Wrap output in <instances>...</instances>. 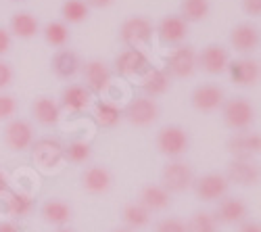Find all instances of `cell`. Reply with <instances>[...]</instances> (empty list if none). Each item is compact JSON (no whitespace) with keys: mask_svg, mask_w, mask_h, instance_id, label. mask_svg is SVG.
Wrapping results in <instances>:
<instances>
[{"mask_svg":"<svg viewBox=\"0 0 261 232\" xmlns=\"http://www.w3.org/2000/svg\"><path fill=\"white\" fill-rule=\"evenodd\" d=\"M255 107L253 102L247 100L245 96H232L226 98L222 105V119L226 123V128L234 132L251 130V125L255 123Z\"/></svg>","mask_w":261,"mask_h":232,"instance_id":"obj_1","label":"cell"},{"mask_svg":"<svg viewBox=\"0 0 261 232\" xmlns=\"http://www.w3.org/2000/svg\"><path fill=\"white\" fill-rule=\"evenodd\" d=\"M194 182L192 165L184 159H171L163 165L161 170V186L169 195L173 193H184Z\"/></svg>","mask_w":261,"mask_h":232,"instance_id":"obj_2","label":"cell"},{"mask_svg":"<svg viewBox=\"0 0 261 232\" xmlns=\"http://www.w3.org/2000/svg\"><path fill=\"white\" fill-rule=\"evenodd\" d=\"M157 151L169 159H180L190 146V136L182 125H163L155 136Z\"/></svg>","mask_w":261,"mask_h":232,"instance_id":"obj_3","label":"cell"},{"mask_svg":"<svg viewBox=\"0 0 261 232\" xmlns=\"http://www.w3.org/2000/svg\"><path fill=\"white\" fill-rule=\"evenodd\" d=\"M153 34H155L153 21L142 15H134V17L125 19L119 28V38L127 48H140L142 44H146V42L153 38Z\"/></svg>","mask_w":261,"mask_h":232,"instance_id":"obj_4","label":"cell"},{"mask_svg":"<svg viewBox=\"0 0 261 232\" xmlns=\"http://www.w3.org/2000/svg\"><path fill=\"white\" fill-rule=\"evenodd\" d=\"M123 117L132 125H136V128H148V125H153L159 119V105L155 98H150L146 94L138 96L125 107Z\"/></svg>","mask_w":261,"mask_h":232,"instance_id":"obj_5","label":"cell"},{"mask_svg":"<svg viewBox=\"0 0 261 232\" xmlns=\"http://www.w3.org/2000/svg\"><path fill=\"white\" fill-rule=\"evenodd\" d=\"M3 140L7 144V149L21 153V151H28L32 142L36 140L34 136V125L25 119H17L13 117L11 121H7L5 130H3Z\"/></svg>","mask_w":261,"mask_h":232,"instance_id":"obj_6","label":"cell"},{"mask_svg":"<svg viewBox=\"0 0 261 232\" xmlns=\"http://www.w3.org/2000/svg\"><path fill=\"white\" fill-rule=\"evenodd\" d=\"M30 151H32V161L42 170H55L63 161V144L48 136L34 140Z\"/></svg>","mask_w":261,"mask_h":232,"instance_id":"obj_7","label":"cell"},{"mask_svg":"<svg viewBox=\"0 0 261 232\" xmlns=\"http://www.w3.org/2000/svg\"><path fill=\"white\" fill-rule=\"evenodd\" d=\"M192 186H194V193H197L199 201L213 203V201H220L226 197L230 182L220 172H209V174H203L201 178H194Z\"/></svg>","mask_w":261,"mask_h":232,"instance_id":"obj_8","label":"cell"},{"mask_svg":"<svg viewBox=\"0 0 261 232\" xmlns=\"http://www.w3.org/2000/svg\"><path fill=\"white\" fill-rule=\"evenodd\" d=\"M224 100H226V92L217 84H201L190 94V105L201 113H211L222 109Z\"/></svg>","mask_w":261,"mask_h":232,"instance_id":"obj_9","label":"cell"},{"mask_svg":"<svg viewBox=\"0 0 261 232\" xmlns=\"http://www.w3.org/2000/svg\"><path fill=\"white\" fill-rule=\"evenodd\" d=\"M228 151L234 159L253 161V157H257L261 151V136L253 130L234 132L228 140Z\"/></svg>","mask_w":261,"mask_h":232,"instance_id":"obj_10","label":"cell"},{"mask_svg":"<svg viewBox=\"0 0 261 232\" xmlns=\"http://www.w3.org/2000/svg\"><path fill=\"white\" fill-rule=\"evenodd\" d=\"M84 193H88L92 197H100L105 193L111 191L113 186V176L105 165H88L80 176Z\"/></svg>","mask_w":261,"mask_h":232,"instance_id":"obj_11","label":"cell"},{"mask_svg":"<svg viewBox=\"0 0 261 232\" xmlns=\"http://www.w3.org/2000/svg\"><path fill=\"white\" fill-rule=\"evenodd\" d=\"M197 69V53L192 46H178L167 57V73L169 78H190Z\"/></svg>","mask_w":261,"mask_h":232,"instance_id":"obj_12","label":"cell"},{"mask_svg":"<svg viewBox=\"0 0 261 232\" xmlns=\"http://www.w3.org/2000/svg\"><path fill=\"white\" fill-rule=\"evenodd\" d=\"M249 216V207L241 197H224L217 203L213 218L217 220V224H224V226H234V224H241L245 222Z\"/></svg>","mask_w":261,"mask_h":232,"instance_id":"obj_13","label":"cell"},{"mask_svg":"<svg viewBox=\"0 0 261 232\" xmlns=\"http://www.w3.org/2000/svg\"><path fill=\"white\" fill-rule=\"evenodd\" d=\"M226 180L238 186H257L259 184V163L257 161H243V159H232L224 172Z\"/></svg>","mask_w":261,"mask_h":232,"instance_id":"obj_14","label":"cell"},{"mask_svg":"<svg viewBox=\"0 0 261 232\" xmlns=\"http://www.w3.org/2000/svg\"><path fill=\"white\" fill-rule=\"evenodd\" d=\"M228 63H230V57L222 44H207L201 50V55H197V65L211 75L224 73L228 69Z\"/></svg>","mask_w":261,"mask_h":232,"instance_id":"obj_15","label":"cell"},{"mask_svg":"<svg viewBox=\"0 0 261 232\" xmlns=\"http://www.w3.org/2000/svg\"><path fill=\"white\" fill-rule=\"evenodd\" d=\"M136 201L146 209L148 214L165 212V209H169L171 203H173L171 195L165 191L161 184H146V186H142Z\"/></svg>","mask_w":261,"mask_h":232,"instance_id":"obj_16","label":"cell"},{"mask_svg":"<svg viewBox=\"0 0 261 232\" xmlns=\"http://www.w3.org/2000/svg\"><path fill=\"white\" fill-rule=\"evenodd\" d=\"M230 78L236 86H255L261 78V67H259V61L255 59H236L228 63V69Z\"/></svg>","mask_w":261,"mask_h":232,"instance_id":"obj_17","label":"cell"},{"mask_svg":"<svg viewBox=\"0 0 261 232\" xmlns=\"http://www.w3.org/2000/svg\"><path fill=\"white\" fill-rule=\"evenodd\" d=\"M82 73H84V82H86L84 86L90 92H105L111 86V71H109V67L98 59L86 63Z\"/></svg>","mask_w":261,"mask_h":232,"instance_id":"obj_18","label":"cell"},{"mask_svg":"<svg viewBox=\"0 0 261 232\" xmlns=\"http://www.w3.org/2000/svg\"><path fill=\"white\" fill-rule=\"evenodd\" d=\"M155 32H157L159 40L165 42V44H180L188 36V23L180 15H167L159 21Z\"/></svg>","mask_w":261,"mask_h":232,"instance_id":"obj_19","label":"cell"},{"mask_svg":"<svg viewBox=\"0 0 261 232\" xmlns=\"http://www.w3.org/2000/svg\"><path fill=\"white\" fill-rule=\"evenodd\" d=\"M148 69V59L140 48H125L115 57V71L119 75H136Z\"/></svg>","mask_w":261,"mask_h":232,"instance_id":"obj_20","label":"cell"},{"mask_svg":"<svg viewBox=\"0 0 261 232\" xmlns=\"http://www.w3.org/2000/svg\"><path fill=\"white\" fill-rule=\"evenodd\" d=\"M40 216L44 222L53 224V226H67L73 218V207L67 203V201H63V199H48L42 203L40 207Z\"/></svg>","mask_w":261,"mask_h":232,"instance_id":"obj_21","label":"cell"},{"mask_svg":"<svg viewBox=\"0 0 261 232\" xmlns=\"http://www.w3.org/2000/svg\"><path fill=\"white\" fill-rule=\"evenodd\" d=\"M61 105L69 111H84L92 105V92L84 84H69L61 92Z\"/></svg>","mask_w":261,"mask_h":232,"instance_id":"obj_22","label":"cell"},{"mask_svg":"<svg viewBox=\"0 0 261 232\" xmlns=\"http://www.w3.org/2000/svg\"><path fill=\"white\" fill-rule=\"evenodd\" d=\"M230 44L238 53H251L259 46V30L253 23H238L230 32Z\"/></svg>","mask_w":261,"mask_h":232,"instance_id":"obj_23","label":"cell"},{"mask_svg":"<svg viewBox=\"0 0 261 232\" xmlns=\"http://www.w3.org/2000/svg\"><path fill=\"white\" fill-rule=\"evenodd\" d=\"M50 65H53V71L57 78H63V80H69L73 78L80 67H82V63H80V57L77 53H73L71 48H59L50 61Z\"/></svg>","mask_w":261,"mask_h":232,"instance_id":"obj_24","label":"cell"},{"mask_svg":"<svg viewBox=\"0 0 261 232\" xmlns=\"http://www.w3.org/2000/svg\"><path fill=\"white\" fill-rule=\"evenodd\" d=\"M32 115L42 125H55L61 117V105L50 96H38L32 102Z\"/></svg>","mask_w":261,"mask_h":232,"instance_id":"obj_25","label":"cell"},{"mask_svg":"<svg viewBox=\"0 0 261 232\" xmlns=\"http://www.w3.org/2000/svg\"><path fill=\"white\" fill-rule=\"evenodd\" d=\"M11 32L21 40H30L40 32V23L30 11H17L11 17Z\"/></svg>","mask_w":261,"mask_h":232,"instance_id":"obj_26","label":"cell"},{"mask_svg":"<svg viewBox=\"0 0 261 232\" xmlns=\"http://www.w3.org/2000/svg\"><path fill=\"white\" fill-rule=\"evenodd\" d=\"M171 88V78L165 69H146V75L142 80V90L146 96L155 98L159 94H165Z\"/></svg>","mask_w":261,"mask_h":232,"instance_id":"obj_27","label":"cell"},{"mask_svg":"<svg viewBox=\"0 0 261 232\" xmlns=\"http://www.w3.org/2000/svg\"><path fill=\"white\" fill-rule=\"evenodd\" d=\"M121 220H123V226L127 228V230H142V228H146L148 224H150V214L146 212V209L138 203V201H134V203H127V205H123V209H121Z\"/></svg>","mask_w":261,"mask_h":232,"instance_id":"obj_28","label":"cell"},{"mask_svg":"<svg viewBox=\"0 0 261 232\" xmlns=\"http://www.w3.org/2000/svg\"><path fill=\"white\" fill-rule=\"evenodd\" d=\"M123 117V111L117 107L115 102L109 100H98L94 105V119L102 128H113V125L119 123V119Z\"/></svg>","mask_w":261,"mask_h":232,"instance_id":"obj_29","label":"cell"},{"mask_svg":"<svg viewBox=\"0 0 261 232\" xmlns=\"http://www.w3.org/2000/svg\"><path fill=\"white\" fill-rule=\"evenodd\" d=\"M186 222L188 232H220V224L213 218V212H205V209H197L192 212Z\"/></svg>","mask_w":261,"mask_h":232,"instance_id":"obj_30","label":"cell"},{"mask_svg":"<svg viewBox=\"0 0 261 232\" xmlns=\"http://www.w3.org/2000/svg\"><path fill=\"white\" fill-rule=\"evenodd\" d=\"M209 0H182L180 5V17L186 23H197V21L207 19L209 15Z\"/></svg>","mask_w":261,"mask_h":232,"instance_id":"obj_31","label":"cell"},{"mask_svg":"<svg viewBox=\"0 0 261 232\" xmlns=\"http://www.w3.org/2000/svg\"><path fill=\"white\" fill-rule=\"evenodd\" d=\"M7 212L13 218H25L34 212V199L28 193H11L7 199Z\"/></svg>","mask_w":261,"mask_h":232,"instance_id":"obj_32","label":"cell"},{"mask_svg":"<svg viewBox=\"0 0 261 232\" xmlns=\"http://www.w3.org/2000/svg\"><path fill=\"white\" fill-rule=\"evenodd\" d=\"M44 40L48 42L50 46H55V48H65L67 46V42H69V28H67V23L65 21H50V23H46V28H44Z\"/></svg>","mask_w":261,"mask_h":232,"instance_id":"obj_33","label":"cell"},{"mask_svg":"<svg viewBox=\"0 0 261 232\" xmlns=\"http://www.w3.org/2000/svg\"><path fill=\"white\" fill-rule=\"evenodd\" d=\"M90 157H92V144L86 140H73L67 146H63V159H67L71 163L82 165L86 161H90Z\"/></svg>","mask_w":261,"mask_h":232,"instance_id":"obj_34","label":"cell"},{"mask_svg":"<svg viewBox=\"0 0 261 232\" xmlns=\"http://www.w3.org/2000/svg\"><path fill=\"white\" fill-rule=\"evenodd\" d=\"M88 5L84 0H67L63 7H61V15L65 19V23H82V21L88 19Z\"/></svg>","mask_w":261,"mask_h":232,"instance_id":"obj_35","label":"cell"},{"mask_svg":"<svg viewBox=\"0 0 261 232\" xmlns=\"http://www.w3.org/2000/svg\"><path fill=\"white\" fill-rule=\"evenodd\" d=\"M153 232H188L186 230V222L182 218H176V216H169V218H161Z\"/></svg>","mask_w":261,"mask_h":232,"instance_id":"obj_36","label":"cell"},{"mask_svg":"<svg viewBox=\"0 0 261 232\" xmlns=\"http://www.w3.org/2000/svg\"><path fill=\"white\" fill-rule=\"evenodd\" d=\"M17 113V98L11 94H0V121H11Z\"/></svg>","mask_w":261,"mask_h":232,"instance_id":"obj_37","label":"cell"},{"mask_svg":"<svg viewBox=\"0 0 261 232\" xmlns=\"http://www.w3.org/2000/svg\"><path fill=\"white\" fill-rule=\"evenodd\" d=\"M11 82H13V67L9 65V63L0 61V90L11 86Z\"/></svg>","mask_w":261,"mask_h":232,"instance_id":"obj_38","label":"cell"},{"mask_svg":"<svg viewBox=\"0 0 261 232\" xmlns=\"http://www.w3.org/2000/svg\"><path fill=\"white\" fill-rule=\"evenodd\" d=\"M243 9L251 17H259L261 13V0H243Z\"/></svg>","mask_w":261,"mask_h":232,"instance_id":"obj_39","label":"cell"},{"mask_svg":"<svg viewBox=\"0 0 261 232\" xmlns=\"http://www.w3.org/2000/svg\"><path fill=\"white\" fill-rule=\"evenodd\" d=\"M9 50H11V34L5 28H0V57L7 55Z\"/></svg>","mask_w":261,"mask_h":232,"instance_id":"obj_40","label":"cell"},{"mask_svg":"<svg viewBox=\"0 0 261 232\" xmlns=\"http://www.w3.org/2000/svg\"><path fill=\"white\" fill-rule=\"evenodd\" d=\"M238 232H261V224L257 220H245L238 226Z\"/></svg>","mask_w":261,"mask_h":232,"instance_id":"obj_41","label":"cell"},{"mask_svg":"<svg viewBox=\"0 0 261 232\" xmlns=\"http://www.w3.org/2000/svg\"><path fill=\"white\" fill-rule=\"evenodd\" d=\"M86 5H88V9H107V7H111L115 0H84Z\"/></svg>","mask_w":261,"mask_h":232,"instance_id":"obj_42","label":"cell"},{"mask_svg":"<svg viewBox=\"0 0 261 232\" xmlns=\"http://www.w3.org/2000/svg\"><path fill=\"white\" fill-rule=\"evenodd\" d=\"M7 193H9V176L3 167H0V195H7Z\"/></svg>","mask_w":261,"mask_h":232,"instance_id":"obj_43","label":"cell"},{"mask_svg":"<svg viewBox=\"0 0 261 232\" xmlns=\"http://www.w3.org/2000/svg\"><path fill=\"white\" fill-rule=\"evenodd\" d=\"M0 232H19L13 222H0Z\"/></svg>","mask_w":261,"mask_h":232,"instance_id":"obj_44","label":"cell"},{"mask_svg":"<svg viewBox=\"0 0 261 232\" xmlns=\"http://www.w3.org/2000/svg\"><path fill=\"white\" fill-rule=\"evenodd\" d=\"M55 232H75V230H71V228H67V226H63V228H57Z\"/></svg>","mask_w":261,"mask_h":232,"instance_id":"obj_45","label":"cell"},{"mask_svg":"<svg viewBox=\"0 0 261 232\" xmlns=\"http://www.w3.org/2000/svg\"><path fill=\"white\" fill-rule=\"evenodd\" d=\"M111 232H132V230H127V228H125V226H121V228H113V230H111Z\"/></svg>","mask_w":261,"mask_h":232,"instance_id":"obj_46","label":"cell"},{"mask_svg":"<svg viewBox=\"0 0 261 232\" xmlns=\"http://www.w3.org/2000/svg\"><path fill=\"white\" fill-rule=\"evenodd\" d=\"M13 3H17V0H13Z\"/></svg>","mask_w":261,"mask_h":232,"instance_id":"obj_47","label":"cell"}]
</instances>
